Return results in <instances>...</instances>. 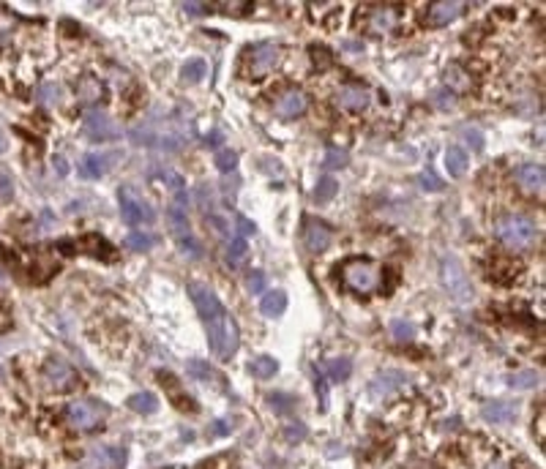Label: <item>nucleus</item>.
Returning a JSON list of instances; mask_svg holds the SVG:
<instances>
[{
	"label": "nucleus",
	"mask_w": 546,
	"mask_h": 469,
	"mask_svg": "<svg viewBox=\"0 0 546 469\" xmlns=\"http://www.w3.org/2000/svg\"><path fill=\"white\" fill-rule=\"evenodd\" d=\"M235 224H238V232H241V235H254V229H257V226H254L246 216H241V213L235 216Z\"/></svg>",
	"instance_id": "46"
},
{
	"label": "nucleus",
	"mask_w": 546,
	"mask_h": 469,
	"mask_svg": "<svg viewBox=\"0 0 546 469\" xmlns=\"http://www.w3.org/2000/svg\"><path fill=\"white\" fill-rule=\"evenodd\" d=\"M315 388L320 393V401H322V409H328V382H325V374L317 368L315 371Z\"/></svg>",
	"instance_id": "43"
},
{
	"label": "nucleus",
	"mask_w": 546,
	"mask_h": 469,
	"mask_svg": "<svg viewBox=\"0 0 546 469\" xmlns=\"http://www.w3.org/2000/svg\"><path fill=\"white\" fill-rule=\"evenodd\" d=\"M115 156H107V153H87L83 162H80V175H83L85 181H99L102 175H104L107 169H109V162H112Z\"/></svg>",
	"instance_id": "17"
},
{
	"label": "nucleus",
	"mask_w": 546,
	"mask_h": 469,
	"mask_svg": "<svg viewBox=\"0 0 546 469\" xmlns=\"http://www.w3.org/2000/svg\"><path fill=\"white\" fill-rule=\"evenodd\" d=\"M336 102L339 106H344L350 112H363L369 106V102H372V93L363 85H344V87H339Z\"/></svg>",
	"instance_id": "14"
},
{
	"label": "nucleus",
	"mask_w": 546,
	"mask_h": 469,
	"mask_svg": "<svg viewBox=\"0 0 546 469\" xmlns=\"http://www.w3.org/2000/svg\"><path fill=\"white\" fill-rule=\"evenodd\" d=\"M331 229L328 224H322V221H315V219H309L306 224H303V245H306V251H312V254H320V251H325L328 245H331Z\"/></svg>",
	"instance_id": "12"
},
{
	"label": "nucleus",
	"mask_w": 546,
	"mask_h": 469,
	"mask_svg": "<svg viewBox=\"0 0 546 469\" xmlns=\"http://www.w3.org/2000/svg\"><path fill=\"white\" fill-rule=\"evenodd\" d=\"M197 197H200V205H202L205 210H208V207H213V205H210V202H213V197H210L208 185H200V188H197Z\"/></svg>",
	"instance_id": "48"
},
{
	"label": "nucleus",
	"mask_w": 546,
	"mask_h": 469,
	"mask_svg": "<svg viewBox=\"0 0 546 469\" xmlns=\"http://www.w3.org/2000/svg\"><path fill=\"white\" fill-rule=\"evenodd\" d=\"M309 109V96L303 93V90H298V87H290V90H284L276 104H273V112L279 115V118H284V121H293L298 115H303Z\"/></svg>",
	"instance_id": "9"
},
{
	"label": "nucleus",
	"mask_w": 546,
	"mask_h": 469,
	"mask_svg": "<svg viewBox=\"0 0 546 469\" xmlns=\"http://www.w3.org/2000/svg\"><path fill=\"white\" fill-rule=\"evenodd\" d=\"M159 178L164 181V185H167V188H169V191H172V194H178V191H186V183H183V178H181L178 172H172V169H167V166H164V169L159 172Z\"/></svg>",
	"instance_id": "37"
},
{
	"label": "nucleus",
	"mask_w": 546,
	"mask_h": 469,
	"mask_svg": "<svg viewBox=\"0 0 546 469\" xmlns=\"http://www.w3.org/2000/svg\"><path fill=\"white\" fill-rule=\"evenodd\" d=\"M391 336L396 339V341H413L415 339V325L413 322H407V319H396V322H391Z\"/></svg>",
	"instance_id": "33"
},
{
	"label": "nucleus",
	"mask_w": 546,
	"mask_h": 469,
	"mask_svg": "<svg viewBox=\"0 0 546 469\" xmlns=\"http://www.w3.org/2000/svg\"><path fill=\"white\" fill-rule=\"evenodd\" d=\"M344 164H347V153L344 150H339V147H328L325 150V159H322L325 169H341Z\"/></svg>",
	"instance_id": "36"
},
{
	"label": "nucleus",
	"mask_w": 546,
	"mask_h": 469,
	"mask_svg": "<svg viewBox=\"0 0 546 469\" xmlns=\"http://www.w3.org/2000/svg\"><path fill=\"white\" fill-rule=\"evenodd\" d=\"M249 257V245L243 238H230V243L224 248V260L230 262V267H241Z\"/></svg>",
	"instance_id": "23"
},
{
	"label": "nucleus",
	"mask_w": 546,
	"mask_h": 469,
	"mask_svg": "<svg viewBox=\"0 0 546 469\" xmlns=\"http://www.w3.org/2000/svg\"><path fill=\"white\" fill-rule=\"evenodd\" d=\"M156 243V238L153 235H145L142 229H137V232H128L126 235V245L131 251H147L150 245Z\"/></svg>",
	"instance_id": "31"
},
{
	"label": "nucleus",
	"mask_w": 546,
	"mask_h": 469,
	"mask_svg": "<svg viewBox=\"0 0 546 469\" xmlns=\"http://www.w3.org/2000/svg\"><path fill=\"white\" fill-rule=\"evenodd\" d=\"M66 415H68V423L77 431H93L107 420L109 409H107V404L93 401V398H77L68 404Z\"/></svg>",
	"instance_id": "5"
},
{
	"label": "nucleus",
	"mask_w": 546,
	"mask_h": 469,
	"mask_svg": "<svg viewBox=\"0 0 546 469\" xmlns=\"http://www.w3.org/2000/svg\"><path fill=\"white\" fill-rule=\"evenodd\" d=\"M541 382V374L538 371H516L508 377V385L514 390H530Z\"/></svg>",
	"instance_id": "27"
},
{
	"label": "nucleus",
	"mask_w": 546,
	"mask_h": 469,
	"mask_svg": "<svg viewBox=\"0 0 546 469\" xmlns=\"http://www.w3.org/2000/svg\"><path fill=\"white\" fill-rule=\"evenodd\" d=\"M3 150H6V137L0 134V153H3Z\"/></svg>",
	"instance_id": "51"
},
{
	"label": "nucleus",
	"mask_w": 546,
	"mask_h": 469,
	"mask_svg": "<svg viewBox=\"0 0 546 469\" xmlns=\"http://www.w3.org/2000/svg\"><path fill=\"white\" fill-rule=\"evenodd\" d=\"M118 200H121V216L128 226H142V224H153L156 221V210L150 207L145 197L131 188V185H123L118 191Z\"/></svg>",
	"instance_id": "4"
},
{
	"label": "nucleus",
	"mask_w": 546,
	"mask_h": 469,
	"mask_svg": "<svg viewBox=\"0 0 546 469\" xmlns=\"http://www.w3.org/2000/svg\"><path fill=\"white\" fill-rule=\"evenodd\" d=\"M445 166H448V175L462 178L464 172H467V153H464V147L451 145V147L445 150Z\"/></svg>",
	"instance_id": "21"
},
{
	"label": "nucleus",
	"mask_w": 546,
	"mask_h": 469,
	"mask_svg": "<svg viewBox=\"0 0 546 469\" xmlns=\"http://www.w3.org/2000/svg\"><path fill=\"white\" fill-rule=\"evenodd\" d=\"M396 25H399V11H396L394 6H377V8L369 14V20H366V30L375 33V36H385V33H391Z\"/></svg>",
	"instance_id": "13"
},
{
	"label": "nucleus",
	"mask_w": 546,
	"mask_h": 469,
	"mask_svg": "<svg viewBox=\"0 0 546 469\" xmlns=\"http://www.w3.org/2000/svg\"><path fill=\"white\" fill-rule=\"evenodd\" d=\"M350 374H353V363H350L347 358H336V360H331V363H328V377H331L334 382H344V379H350Z\"/></svg>",
	"instance_id": "30"
},
{
	"label": "nucleus",
	"mask_w": 546,
	"mask_h": 469,
	"mask_svg": "<svg viewBox=\"0 0 546 469\" xmlns=\"http://www.w3.org/2000/svg\"><path fill=\"white\" fill-rule=\"evenodd\" d=\"M420 183H423V188H429V191H440L442 188V181L440 178H435L432 172H423V175H420Z\"/></svg>",
	"instance_id": "44"
},
{
	"label": "nucleus",
	"mask_w": 546,
	"mask_h": 469,
	"mask_svg": "<svg viewBox=\"0 0 546 469\" xmlns=\"http://www.w3.org/2000/svg\"><path fill=\"white\" fill-rule=\"evenodd\" d=\"M407 379H404V374L401 371H382L377 374L375 379H372V385H369V396H372V401L380 404V401H385V398H391L396 390L404 385Z\"/></svg>",
	"instance_id": "10"
},
{
	"label": "nucleus",
	"mask_w": 546,
	"mask_h": 469,
	"mask_svg": "<svg viewBox=\"0 0 546 469\" xmlns=\"http://www.w3.org/2000/svg\"><path fill=\"white\" fill-rule=\"evenodd\" d=\"M279 63V47L276 44H260L249 52V77L260 80L265 74H271Z\"/></svg>",
	"instance_id": "8"
},
{
	"label": "nucleus",
	"mask_w": 546,
	"mask_h": 469,
	"mask_svg": "<svg viewBox=\"0 0 546 469\" xmlns=\"http://www.w3.org/2000/svg\"><path fill=\"white\" fill-rule=\"evenodd\" d=\"M445 87L454 93H464V90H470V77H467V71H464L462 66H456V63H451L448 68H445Z\"/></svg>",
	"instance_id": "22"
},
{
	"label": "nucleus",
	"mask_w": 546,
	"mask_h": 469,
	"mask_svg": "<svg viewBox=\"0 0 546 469\" xmlns=\"http://www.w3.org/2000/svg\"><path fill=\"white\" fill-rule=\"evenodd\" d=\"M178 245H181V254H183V257H189V260H202V243H200L194 235L181 238Z\"/></svg>",
	"instance_id": "35"
},
{
	"label": "nucleus",
	"mask_w": 546,
	"mask_h": 469,
	"mask_svg": "<svg viewBox=\"0 0 546 469\" xmlns=\"http://www.w3.org/2000/svg\"><path fill=\"white\" fill-rule=\"evenodd\" d=\"M44 382H47L52 390H68V388H74L77 374H74V368L68 366V363H63V360H47V366H44Z\"/></svg>",
	"instance_id": "11"
},
{
	"label": "nucleus",
	"mask_w": 546,
	"mask_h": 469,
	"mask_svg": "<svg viewBox=\"0 0 546 469\" xmlns=\"http://www.w3.org/2000/svg\"><path fill=\"white\" fill-rule=\"evenodd\" d=\"M249 371H252V377H257V379H268V377H273V374L279 371V363L273 360L271 355H262V358L252 360Z\"/></svg>",
	"instance_id": "28"
},
{
	"label": "nucleus",
	"mask_w": 546,
	"mask_h": 469,
	"mask_svg": "<svg viewBox=\"0 0 546 469\" xmlns=\"http://www.w3.org/2000/svg\"><path fill=\"white\" fill-rule=\"evenodd\" d=\"M459 14H462V3H456V0H437V3H432L426 8V22L432 28H442V25H451Z\"/></svg>",
	"instance_id": "15"
},
{
	"label": "nucleus",
	"mask_w": 546,
	"mask_h": 469,
	"mask_svg": "<svg viewBox=\"0 0 546 469\" xmlns=\"http://www.w3.org/2000/svg\"><path fill=\"white\" fill-rule=\"evenodd\" d=\"M481 415L486 420H492V423L505 426V423H511V420L516 418V407H514V404H505V401H492V404H486V407L481 409Z\"/></svg>",
	"instance_id": "18"
},
{
	"label": "nucleus",
	"mask_w": 546,
	"mask_h": 469,
	"mask_svg": "<svg viewBox=\"0 0 546 469\" xmlns=\"http://www.w3.org/2000/svg\"><path fill=\"white\" fill-rule=\"evenodd\" d=\"M442 284L448 289V295L459 303H470L473 300V286H470V279L464 273V267L459 265V260H445L442 262Z\"/></svg>",
	"instance_id": "6"
},
{
	"label": "nucleus",
	"mask_w": 546,
	"mask_h": 469,
	"mask_svg": "<svg viewBox=\"0 0 546 469\" xmlns=\"http://www.w3.org/2000/svg\"><path fill=\"white\" fill-rule=\"evenodd\" d=\"M189 295L197 314H200V319H202V325H205L210 352L219 360H230L232 355L238 352V347H241L238 322L230 317V311L222 306L219 295L208 284H189Z\"/></svg>",
	"instance_id": "1"
},
{
	"label": "nucleus",
	"mask_w": 546,
	"mask_h": 469,
	"mask_svg": "<svg viewBox=\"0 0 546 469\" xmlns=\"http://www.w3.org/2000/svg\"><path fill=\"white\" fill-rule=\"evenodd\" d=\"M11 194H14L11 178L8 175H0V200H11Z\"/></svg>",
	"instance_id": "45"
},
{
	"label": "nucleus",
	"mask_w": 546,
	"mask_h": 469,
	"mask_svg": "<svg viewBox=\"0 0 546 469\" xmlns=\"http://www.w3.org/2000/svg\"><path fill=\"white\" fill-rule=\"evenodd\" d=\"M183 11L186 14H205V11H210V6H205V3H183Z\"/></svg>",
	"instance_id": "47"
},
{
	"label": "nucleus",
	"mask_w": 546,
	"mask_h": 469,
	"mask_svg": "<svg viewBox=\"0 0 546 469\" xmlns=\"http://www.w3.org/2000/svg\"><path fill=\"white\" fill-rule=\"evenodd\" d=\"M85 131H87V137H90V140H99V142L121 137L118 123L112 121L107 112H102V109H90V112L85 115Z\"/></svg>",
	"instance_id": "7"
},
{
	"label": "nucleus",
	"mask_w": 546,
	"mask_h": 469,
	"mask_svg": "<svg viewBox=\"0 0 546 469\" xmlns=\"http://www.w3.org/2000/svg\"><path fill=\"white\" fill-rule=\"evenodd\" d=\"M77 96L83 99V102H99V96H102V85L96 77H83V82L77 85Z\"/></svg>",
	"instance_id": "29"
},
{
	"label": "nucleus",
	"mask_w": 546,
	"mask_h": 469,
	"mask_svg": "<svg viewBox=\"0 0 546 469\" xmlns=\"http://www.w3.org/2000/svg\"><path fill=\"white\" fill-rule=\"evenodd\" d=\"M167 224L172 229V235L181 240V238H189L191 235V224H189V216H186V210H181V207H167Z\"/></svg>",
	"instance_id": "19"
},
{
	"label": "nucleus",
	"mask_w": 546,
	"mask_h": 469,
	"mask_svg": "<svg viewBox=\"0 0 546 469\" xmlns=\"http://www.w3.org/2000/svg\"><path fill=\"white\" fill-rule=\"evenodd\" d=\"M268 401H271V407L276 412H290L295 404L293 396H284V393H273V396H268Z\"/></svg>",
	"instance_id": "40"
},
{
	"label": "nucleus",
	"mask_w": 546,
	"mask_h": 469,
	"mask_svg": "<svg viewBox=\"0 0 546 469\" xmlns=\"http://www.w3.org/2000/svg\"><path fill=\"white\" fill-rule=\"evenodd\" d=\"M260 311L265 314V317H281L284 311H287V292H281V289H276V292H268L265 298H262V303H260Z\"/></svg>",
	"instance_id": "20"
},
{
	"label": "nucleus",
	"mask_w": 546,
	"mask_h": 469,
	"mask_svg": "<svg viewBox=\"0 0 546 469\" xmlns=\"http://www.w3.org/2000/svg\"><path fill=\"white\" fill-rule=\"evenodd\" d=\"M205 74H208V66H205L202 58H191V61H186L183 63V68H181V80L189 82V85L200 82Z\"/></svg>",
	"instance_id": "26"
},
{
	"label": "nucleus",
	"mask_w": 546,
	"mask_h": 469,
	"mask_svg": "<svg viewBox=\"0 0 546 469\" xmlns=\"http://www.w3.org/2000/svg\"><path fill=\"white\" fill-rule=\"evenodd\" d=\"M55 166H58V175H66V172H68V166H66V162L61 159V156L55 159Z\"/></svg>",
	"instance_id": "50"
},
{
	"label": "nucleus",
	"mask_w": 546,
	"mask_h": 469,
	"mask_svg": "<svg viewBox=\"0 0 546 469\" xmlns=\"http://www.w3.org/2000/svg\"><path fill=\"white\" fill-rule=\"evenodd\" d=\"M216 166L227 175V172H235V166H238V153L235 150H230V147H222V150H216Z\"/></svg>",
	"instance_id": "32"
},
{
	"label": "nucleus",
	"mask_w": 546,
	"mask_h": 469,
	"mask_svg": "<svg viewBox=\"0 0 546 469\" xmlns=\"http://www.w3.org/2000/svg\"><path fill=\"white\" fill-rule=\"evenodd\" d=\"M306 437V429L301 426V423H293L290 429H287V439H295V442H301Z\"/></svg>",
	"instance_id": "49"
},
{
	"label": "nucleus",
	"mask_w": 546,
	"mask_h": 469,
	"mask_svg": "<svg viewBox=\"0 0 546 469\" xmlns=\"http://www.w3.org/2000/svg\"><path fill=\"white\" fill-rule=\"evenodd\" d=\"M128 407L134 409V412H140V415H153V412L159 409V398H156L153 393L142 390V393H134V396L128 398Z\"/></svg>",
	"instance_id": "25"
},
{
	"label": "nucleus",
	"mask_w": 546,
	"mask_h": 469,
	"mask_svg": "<svg viewBox=\"0 0 546 469\" xmlns=\"http://www.w3.org/2000/svg\"><path fill=\"white\" fill-rule=\"evenodd\" d=\"M265 284H268V281H265V273H262V270H252V273L246 276V289H249L252 295H262V292H265Z\"/></svg>",
	"instance_id": "39"
},
{
	"label": "nucleus",
	"mask_w": 546,
	"mask_h": 469,
	"mask_svg": "<svg viewBox=\"0 0 546 469\" xmlns=\"http://www.w3.org/2000/svg\"><path fill=\"white\" fill-rule=\"evenodd\" d=\"M341 281L356 295H372L380 286V265L372 260H350L341 267Z\"/></svg>",
	"instance_id": "3"
},
{
	"label": "nucleus",
	"mask_w": 546,
	"mask_h": 469,
	"mask_svg": "<svg viewBox=\"0 0 546 469\" xmlns=\"http://www.w3.org/2000/svg\"><path fill=\"white\" fill-rule=\"evenodd\" d=\"M189 371L194 374V377L205 379V382H208V379H216V382H222V377H219V374H216V371H213L210 366H205L202 360H191V363H189Z\"/></svg>",
	"instance_id": "38"
},
{
	"label": "nucleus",
	"mask_w": 546,
	"mask_h": 469,
	"mask_svg": "<svg viewBox=\"0 0 546 469\" xmlns=\"http://www.w3.org/2000/svg\"><path fill=\"white\" fill-rule=\"evenodd\" d=\"M516 181L519 185L525 188L527 194H544V185H546V172L541 164H522L516 169Z\"/></svg>",
	"instance_id": "16"
},
{
	"label": "nucleus",
	"mask_w": 546,
	"mask_h": 469,
	"mask_svg": "<svg viewBox=\"0 0 546 469\" xmlns=\"http://www.w3.org/2000/svg\"><path fill=\"white\" fill-rule=\"evenodd\" d=\"M58 102H61V87L52 85V82H44L42 87H39V104H44V106H55Z\"/></svg>",
	"instance_id": "34"
},
{
	"label": "nucleus",
	"mask_w": 546,
	"mask_h": 469,
	"mask_svg": "<svg viewBox=\"0 0 546 469\" xmlns=\"http://www.w3.org/2000/svg\"><path fill=\"white\" fill-rule=\"evenodd\" d=\"M336 191H339V183L331 178V175H325V178L317 181V188L312 191V200H315L317 205H325L336 197Z\"/></svg>",
	"instance_id": "24"
},
{
	"label": "nucleus",
	"mask_w": 546,
	"mask_h": 469,
	"mask_svg": "<svg viewBox=\"0 0 546 469\" xmlns=\"http://www.w3.org/2000/svg\"><path fill=\"white\" fill-rule=\"evenodd\" d=\"M432 99H435V106H440V109H454V104H456L454 93H451L448 87H442V90H435V93H432Z\"/></svg>",
	"instance_id": "41"
},
{
	"label": "nucleus",
	"mask_w": 546,
	"mask_h": 469,
	"mask_svg": "<svg viewBox=\"0 0 546 469\" xmlns=\"http://www.w3.org/2000/svg\"><path fill=\"white\" fill-rule=\"evenodd\" d=\"M495 235L497 240L514 251L519 248H530V245L538 240V226L533 219L527 216H519V213H508V216H500L495 221Z\"/></svg>",
	"instance_id": "2"
},
{
	"label": "nucleus",
	"mask_w": 546,
	"mask_h": 469,
	"mask_svg": "<svg viewBox=\"0 0 546 469\" xmlns=\"http://www.w3.org/2000/svg\"><path fill=\"white\" fill-rule=\"evenodd\" d=\"M462 134H464V140L470 142V147H473V150H483V134L478 131V128H473V126H464Z\"/></svg>",
	"instance_id": "42"
}]
</instances>
